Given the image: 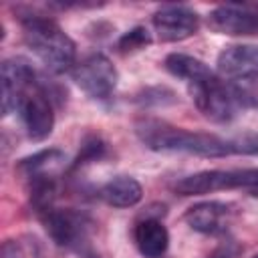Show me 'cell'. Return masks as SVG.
Masks as SVG:
<instances>
[{
  "label": "cell",
  "mask_w": 258,
  "mask_h": 258,
  "mask_svg": "<svg viewBox=\"0 0 258 258\" xmlns=\"http://www.w3.org/2000/svg\"><path fill=\"white\" fill-rule=\"evenodd\" d=\"M133 131L147 149L159 153H187L196 157L232 155L230 139H222L214 133L187 131L157 117H137L133 123Z\"/></svg>",
  "instance_id": "cell-1"
},
{
  "label": "cell",
  "mask_w": 258,
  "mask_h": 258,
  "mask_svg": "<svg viewBox=\"0 0 258 258\" xmlns=\"http://www.w3.org/2000/svg\"><path fill=\"white\" fill-rule=\"evenodd\" d=\"M16 14L22 26L24 44L36 54L48 73L62 75L75 69L77 44L56 20L32 8H16Z\"/></svg>",
  "instance_id": "cell-2"
},
{
  "label": "cell",
  "mask_w": 258,
  "mask_h": 258,
  "mask_svg": "<svg viewBox=\"0 0 258 258\" xmlns=\"http://www.w3.org/2000/svg\"><path fill=\"white\" fill-rule=\"evenodd\" d=\"M187 93L196 105V109L212 123L226 125L236 119L240 111V103L230 89V85L214 73L208 64H204L194 77L185 81Z\"/></svg>",
  "instance_id": "cell-3"
},
{
  "label": "cell",
  "mask_w": 258,
  "mask_h": 258,
  "mask_svg": "<svg viewBox=\"0 0 258 258\" xmlns=\"http://www.w3.org/2000/svg\"><path fill=\"white\" fill-rule=\"evenodd\" d=\"M54 105H62V91L46 81L44 75L26 89L18 101L16 113L30 141H44L54 129Z\"/></svg>",
  "instance_id": "cell-4"
},
{
  "label": "cell",
  "mask_w": 258,
  "mask_h": 258,
  "mask_svg": "<svg viewBox=\"0 0 258 258\" xmlns=\"http://www.w3.org/2000/svg\"><path fill=\"white\" fill-rule=\"evenodd\" d=\"M38 220L42 222L48 238L64 250H77L87 252L85 246L89 242L93 222L87 214L77 212L73 208H48L38 214Z\"/></svg>",
  "instance_id": "cell-5"
},
{
  "label": "cell",
  "mask_w": 258,
  "mask_h": 258,
  "mask_svg": "<svg viewBox=\"0 0 258 258\" xmlns=\"http://www.w3.org/2000/svg\"><path fill=\"white\" fill-rule=\"evenodd\" d=\"M71 75L77 87L93 101L111 99L119 81V73L115 64L103 52H89L87 56H83L75 64Z\"/></svg>",
  "instance_id": "cell-6"
},
{
  "label": "cell",
  "mask_w": 258,
  "mask_h": 258,
  "mask_svg": "<svg viewBox=\"0 0 258 258\" xmlns=\"http://www.w3.org/2000/svg\"><path fill=\"white\" fill-rule=\"evenodd\" d=\"M153 30L161 42H179L200 28V14L185 4H165L151 16Z\"/></svg>",
  "instance_id": "cell-7"
},
{
  "label": "cell",
  "mask_w": 258,
  "mask_h": 258,
  "mask_svg": "<svg viewBox=\"0 0 258 258\" xmlns=\"http://www.w3.org/2000/svg\"><path fill=\"white\" fill-rule=\"evenodd\" d=\"M40 73L22 56H10L2 60L0 85H2V117L16 111L18 101L26 89L38 81Z\"/></svg>",
  "instance_id": "cell-8"
},
{
  "label": "cell",
  "mask_w": 258,
  "mask_h": 258,
  "mask_svg": "<svg viewBox=\"0 0 258 258\" xmlns=\"http://www.w3.org/2000/svg\"><path fill=\"white\" fill-rule=\"evenodd\" d=\"M208 28L226 36H258V6L222 4L210 10Z\"/></svg>",
  "instance_id": "cell-9"
},
{
  "label": "cell",
  "mask_w": 258,
  "mask_h": 258,
  "mask_svg": "<svg viewBox=\"0 0 258 258\" xmlns=\"http://www.w3.org/2000/svg\"><path fill=\"white\" fill-rule=\"evenodd\" d=\"M234 218H236V206L230 202H218V200L194 204L183 214V222L194 232H200L206 236L224 234L230 228Z\"/></svg>",
  "instance_id": "cell-10"
},
{
  "label": "cell",
  "mask_w": 258,
  "mask_h": 258,
  "mask_svg": "<svg viewBox=\"0 0 258 258\" xmlns=\"http://www.w3.org/2000/svg\"><path fill=\"white\" fill-rule=\"evenodd\" d=\"M242 169H204L185 175L173 183V191L179 196H204L226 189H240Z\"/></svg>",
  "instance_id": "cell-11"
},
{
  "label": "cell",
  "mask_w": 258,
  "mask_h": 258,
  "mask_svg": "<svg viewBox=\"0 0 258 258\" xmlns=\"http://www.w3.org/2000/svg\"><path fill=\"white\" fill-rule=\"evenodd\" d=\"M218 75L224 81H234L258 73V44H230L224 46L216 60Z\"/></svg>",
  "instance_id": "cell-12"
},
{
  "label": "cell",
  "mask_w": 258,
  "mask_h": 258,
  "mask_svg": "<svg viewBox=\"0 0 258 258\" xmlns=\"http://www.w3.org/2000/svg\"><path fill=\"white\" fill-rule=\"evenodd\" d=\"M133 240L141 256L145 258H159L165 254L169 246V232L159 218L143 216L133 228Z\"/></svg>",
  "instance_id": "cell-13"
},
{
  "label": "cell",
  "mask_w": 258,
  "mask_h": 258,
  "mask_svg": "<svg viewBox=\"0 0 258 258\" xmlns=\"http://www.w3.org/2000/svg\"><path fill=\"white\" fill-rule=\"evenodd\" d=\"M97 196L111 208H133L143 198V187L133 175H115L109 181H105Z\"/></svg>",
  "instance_id": "cell-14"
},
{
  "label": "cell",
  "mask_w": 258,
  "mask_h": 258,
  "mask_svg": "<svg viewBox=\"0 0 258 258\" xmlns=\"http://www.w3.org/2000/svg\"><path fill=\"white\" fill-rule=\"evenodd\" d=\"M64 161H67V157L60 149H56V147L40 149L28 157H22L16 163V171L24 179L38 177V175H54V169H58Z\"/></svg>",
  "instance_id": "cell-15"
},
{
  "label": "cell",
  "mask_w": 258,
  "mask_h": 258,
  "mask_svg": "<svg viewBox=\"0 0 258 258\" xmlns=\"http://www.w3.org/2000/svg\"><path fill=\"white\" fill-rule=\"evenodd\" d=\"M105 155H107V143H105V139L99 133H87L83 137V141H81V149H79L75 161L71 163V169L75 171V169H79L83 165L101 161Z\"/></svg>",
  "instance_id": "cell-16"
},
{
  "label": "cell",
  "mask_w": 258,
  "mask_h": 258,
  "mask_svg": "<svg viewBox=\"0 0 258 258\" xmlns=\"http://www.w3.org/2000/svg\"><path fill=\"white\" fill-rule=\"evenodd\" d=\"M226 83L234 91L240 107L258 111V73L246 75V77H240L234 81H226Z\"/></svg>",
  "instance_id": "cell-17"
},
{
  "label": "cell",
  "mask_w": 258,
  "mask_h": 258,
  "mask_svg": "<svg viewBox=\"0 0 258 258\" xmlns=\"http://www.w3.org/2000/svg\"><path fill=\"white\" fill-rule=\"evenodd\" d=\"M151 42H153L151 32L145 26H133V28H129L127 32H123L119 36L117 50L121 54H133V52H139V50L147 48Z\"/></svg>",
  "instance_id": "cell-18"
},
{
  "label": "cell",
  "mask_w": 258,
  "mask_h": 258,
  "mask_svg": "<svg viewBox=\"0 0 258 258\" xmlns=\"http://www.w3.org/2000/svg\"><path fill=\"white\" fill-rule=\"evenodd\" d=\"M177 97L171 89L167 87H147L143 91H139L135 95V103L141 105V107H165V105H171L175 103Z\"/></svg>",
  "instance_id": "cell-19"
},
{
  "label": "cell",
  "mask_w": 258,
  "mask_h": 258,
  "mask_svg": "<svg viewBox=\"0 0 258 258\" xmlns=\"http://www.w3.org/2000/svg\"><path fill=\"white\" fill-rule=\"evenodd\" d=\"M232 155H254L258 157V133H244L240 137L230 139Z\"/></svg>",
  "instance_id": "cell-20"
},
{
  "label": "cell",
  "mask_w": 258,
  "mask_h": 258,
  "mask_svg": "<svg viewBox=\"0 0 258 258\" xmlns=\"http://www.w3.org/2000/svg\"><path fill=\"white\" fill-rule=\"evenodd\" d=\"M240 189H244L250 198L258 200V167H244L242 169Z\"/></svg>",
  "instance_id": "cell-21"
},
{
  "label": "cell",
  "mask_w": 258,
  "mask_h": 258,
  "mask_svg": "<svg viewBox=\"0 0 258 258\" xmlns=\"http://www.w3.org/2000/svg\"><path fill=\"white\" fill-rule=\"evenodd\" d=\"M0 258H24L22 246L16 240H4L0 246Z\"/></svg>",
  "instance_id": "cell-22"
},
{
  "label": "cell",
  "mask_w": 258,
  "mask_h": 258,
  "mask_svg": "<svg viewBox=\"0 0 258 258\" xmlns=\"http://www.w3.org/2000/svg\"><path fill=\"white\" fill-rule=\"evenodd\" d=\"M236 254H238V248L234 246V242H224L212 256H208V258H236Z\"/></svg>",
  "instance_id": "cell-23"
},
{
  "label": "cell",
  "mask_w": 258,
  "mask_h": 258,
  "mask_svg": "<svg viewBox=\"0 0 258 258\" xmlns=\"http://www.w3.org/2000/svg\"><path fill=\"white\" fill-rule=\"evenodd\" d=\"M83 258H101L97 252H91V250H87V252H83Z\"/></svg>",
  "instance_id": "cell-24"
},
{
  "label": "cell",
  "mask_w": 258,
  "mask_h": 258,
  "mask_svg": "<svg viewBox=\"0 0 258 258\" xmlns=\"http://www.w3.org/2000/svg\"><path fill=\"white\" fill-rule=\"evenodd\" d=\"M252 258H258V254H256V256H252Z\"/></svg>",
  "instance_id": "cell-25"
}]
</instances>
